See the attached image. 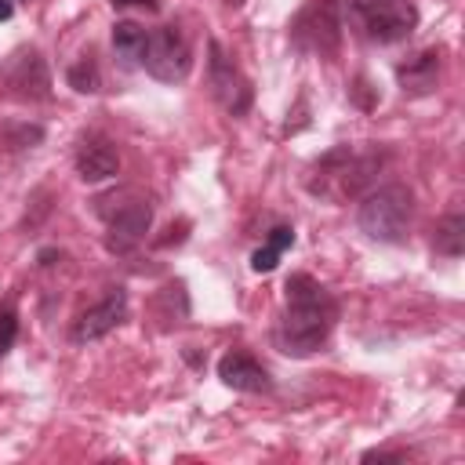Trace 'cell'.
I'll list each match as a JSON object with an SVG mask.
<instances>
[{"label":"cell","mask_w":465,"mask_h":465,"mask_svg":"<svg viewBox=\"0 0 465 465\" xmlns=\"http://www.w3.org/2000/svg\"><path fill=\"white\" fill-rule=\"evenodd\" d=\"M334 316H338L334 298L312 276L294 272L287 280V316L276 327L280 352H287V356H309V352H316L327 341Z\"/></svg>","instance_id":"cell-1"},{"label":"cell","mask_w":465,"mask_h":465,"mask_svg":"<svg viewBox=\"0 0 465 465\" xmlns=\"http://www.w3.org/2000/svg\"><path fill=\"white\" fill-rule=\"evenodd\" d=\"M378 163H381V156H374V153H356V149H349V145H338V149H331V153L312 167V174H309L305 185H309V193L341 203V200H349V196H360V193L371 185Z\"/></svg>","instance_id":"cell-2"},{"label":"cell","mask_w":465,"mask_h":465,"mask_svg":"<svg viewBox=\"0 0 465 465\" xmlns=\"http://www.w3.org/2000/svg\"><path fill=\"white\" fill-rule=\"evenodd\" d=\"M411 211H414V196L407 185H381L363 196L356 222L378 243H400L407 236Z\"/></svg>","instance_id":"cell-3"},{"label":"cell","mask_w":465,"mask_h":465,"mask_svg":"<svg viewBox=\"0 0 465 465\" xmlns=\"http://www.w3.org/2000/svg\"><path fill=\"white\" fill-rule=\"evenodd\" d=\"M349 22L367 40L396 44L418 25V11L411 0H349Z\"/></svg>","instance_id":"cell-4"},{"label":"cell","mask_w":465,"mask_h":465,"mask_svg":"<svg viewBox=\"0 0 465 465\" xmlns=\"http://www.w3.org/2000/svg\"><path fill=\"white\" fill-rule=\"evenodd\" d=\"M142 65L153 80H163V84H178L189 76L193 69V47L189 40L182 36V29L174 25H160L149 33L145 40V54H142Z\"/></svg>","instance_id":"cell-5"},{"label":"cell","mask_w":465,"mask_h":465,"mask_svg":"<svg viewBox=\"0 0 465 465\" xmlns=\"http://www.w3.org/2000/svg\"><path fill=\"white\" fill-rule=\"evenodd\" d=\"M291 40L302 51L331 54L341 40V18H338V0H312L291 25Z\"/></svg>","instance_id":"cell-6"},{"label":"cell","mask_w":465,"mask_h":465,"mask_svg":"<svg viewBox=\"0 0 465 465\" xmlns=\"http://www.w3.org/2000/svg\"><path fill=\"white\" fill-rule=\"evenodd\" d=\"M149 225H153V207L142 196H127L116 211H105V229H109L105 247L113 254H127L145 240Z\"/></svg>","instance_id":"cell-7"},{"label":"cell","mask_w":465,"mask_h":465,"mask_svg":"<svg viewBox=\"0 0 465 465\" xmlns=\"http://www.w3.org/2000/svg\"><path fill=\"white\" fill-rule=\"evenodd\" d=\"M207 69H211V91H214L218 105H222L225 113H232V116H243V113L251 109V98H254L251 80L232 65V58L222 54L218 44H211V62H207Z\"/></svg>","instance_id":"cell-8"},{"label":"cell","mask_w":465,"mask_h":465,"mask_svg":"<svg viewBox=\"0 0 465 465\" xmlns=\"http://www.w3.org/2000/svg\"><path fill=\"white\" fill-rule=\"evenodd\" d=\"M124 316H127V294H124V287H109V294L102 302H94L91 309H84L73 320V341H98L116 323H124Z\"/></svg>","instance_id":"cell-9"},{"label":"cell","mask_w":465,"mask_h":465,"mask_svg":"<svg viewBox=\"0 0 465 465\" xmlns=\"http://www.w3.org/2000/svg\"><path fill=\"white\" fill-rule=\"evenodd\" d=\"M7 87L15 98H25V102H40L51 94V76H47V65L36 51H18L11 62H7Z\"/></svg>","instance_id":"cell-10"},{"label":"cell","mask_w":465,"mask_h":465,"mask_svg":"<svg viewBox=\"0 0 465 465\" xmlns=\"http://www.w3.org/2000/svg\"><path fill=\"white\" fill-rule=\"evenodd\" d=\"M218 378L229 389H240V392H265L269 389L265 367L254 356H247V352H225L218 360Z\"/></svg>","instance_id":"cell-11"},{"label":"cell","mask_w":465,"mask_h":465,"mask_svg":"<svg viewBox=\"0 0 465 465\" xmlns=\"http://www.w3.org/2000/svg\"><path fill=\"white\" fill-rule=\"evenodd\" d=\"M120 171V153L105 138H87L76 149V174L84 182H105Z\"/></svg>","instance_id":"cell-12"},{"label":"cell","mask_w":465,"mask_h":465,"mask_svg":"<svg viewBox=\"0 0 465 465\" xmlns=\"http://www.w3.org/2000/svg\"><path fill=\"white\" fill-rule=\"evenodd\" d=\"M436 76H440V54L436 51H421L414 58H407L400 69H396V80L403 87V94H425L436 87Z\"/></svg>","instance_id":"cell-13"},{"label":"cell","mask_w":465,"mask_h":465,"mask_svg":"<svg viewBox=\"0 0 465 465\" xmlns=\"http://www.w3.org/2000/svg\"><path fill=\"white\" fill-rule=\"evenodd\" d=\"M145 40H149V33H145L138 22H116V25H113V51L120 54L124 65H138V62H142Z\"/></svg>","instance_id":"cell-14"},{"label":"cell","mask_w":465,"mask_h":465,"mask_svg":"<svg viewBox=\"0 0 465 465\" xmlns=\"http://www.w3.org/2000/svg\"><path fill=\"white\" fill-rule=\"evenodd\" d=\"M44 142V127L40 124H25V120H7L0 127V149L18 153V149H33Z\"/></svg>","instance_id":"cell-15"},{"label":"cell","mask_w":465,"mask_h":465,"mask_svg":"<svg viewBox=\"0 0 465 465\" xmlns=\"http://www.w3.org/2000/svg\"><path fill=\"white\" fill-rule=\"evenodd\" d=\"M432 247H436V254L458 258V254L465 251V218H461V214H447V218L436 225Z\"/></svg>","instance_id":"cell-16"},{"label":"cell","mask_w":465,"mask_h":465,"mask_svg":"<svg viewBox=\"0 0 465 465\" xmlns=\"http://www.w3.org/2000/svg\"><path fill=\"white\" fill-rule=\"evenodd\" d=\"M65 80H69V87L80 91V94H91V91L102 87V73H98V65H94L91 58H80L76 65H69Z\"/></svg>","instance_id":"cell-17"},{"label":"cell","mask_w":465,"mask_h":465,"mask_svg":"<svg viewBox=\"0 0 465 465\" xmlns=\"http://www.w3.org/2000/svg\"><path fill=\"white\" fill-rule=\"evenodd\" d=\"M15 338H18V316L11 309H0V356L15 345Z\"/></svg>","instance_id":"cell-18"},{"label":"cell","mask_w":465,"mask_h":465,"mask_svg":"<svg viewBox=\"0 0 465 465\" xmlns=\"http://www.w3.org/2000/svg\"><path fill=\"white\" fill-rule=\"evenodd\" d=\"M276 262H280V251H276V247H269V243H265V247H258V251L251 254V269H254V272H272V269H276Z\"/></svg>","instance_id":"cell-19"},{"label":"cell","mask_w":465,"mask_h":465,"mask_svg":"<svg viewBox=\"0 0 465 465\" xmlns=\"http://www.w3.org/2000/svg\"><path fill=\"white\" fill-rule=\"evenodd\" d=\"M291 243H294V229H291V225H276V229L269 232V247H276L280 254H283Z\"/></svg>","instance_id":"cell-20"},{"label":"cell","mask_w":465,"mask_h":465,"mask_svg":"<svg viewBox=\"0 0 465 465\" xmlns=\"http://www.w3.org/2000/svg\"><path fill=\"white\" fill-rule=\"evenodd\" d=\"M352 98H356L363 109H371V105H374V98H371V84H367V80H356V84H352Z\"/></svg>","instance_id":"cell-21"},{"label":"cell","mask_w":465,"mask_h":465,"mask_svg":"<svg viewBox=\"0 0 465 465\" xmlns=\"http://www.w3.org/2000/svg\"><path fill=\"white\" fill-rule=\"evenodd\" d=\"M374 458H378V461H403L407 454H403V450H367V454H363V461H374Z\"/></svg>","instance_id":"cell-22"},{"label":"cell","mask_w":465,"mask_h":465,"mask_svg":"<svg viewBox=\"0 0 465 465\" xmlns=\"http://www.w3.org/2000/svg\"><path fill=\"white\" fill-rule=\"evenodd\" d=\"M116 11H124V7H145V11H156V0H109Z\"/></svg>","instance_id":"cell-23"},{"label":"cell","mask_w":465,"mask_h":465,"mask_svg":"<svg viewBox=\"0 0 465 465\" xmlns=\"http://www.w3.org/2000/svg\"><path fill=\"white\" fill-rule=\"evenodd\" d=\"M11 15H15V4L11 0H0V22H7Z\"/></svg>","instance_id":"cell-24"},{"label":"cell","mask_w":465,"mask_h":465,"mask_svg":"<svg viewBox=\"0 0 465 465\" xmlns=\"http://www.w3.org/2000/svg\"><path fill=\"white\" fill-rule=\"evenodd\" d=\"M54 258H62V254L58 251H40V265H51Z\"/></svg>","instance_id":"cell-25"},{"label":"cell","mask_w":465,"mask_h":465,"mask_svg":"<svg viewBox=\"0 0 465 465\" xmlns=\"http://www.w3.org/2000/svg\"><path fill=\"white\" fill-rule=\"evenodd\" d=\"M225 4H243V0H225Z\"/></svg>","instance_id":"cell-26"}]
</instances>
